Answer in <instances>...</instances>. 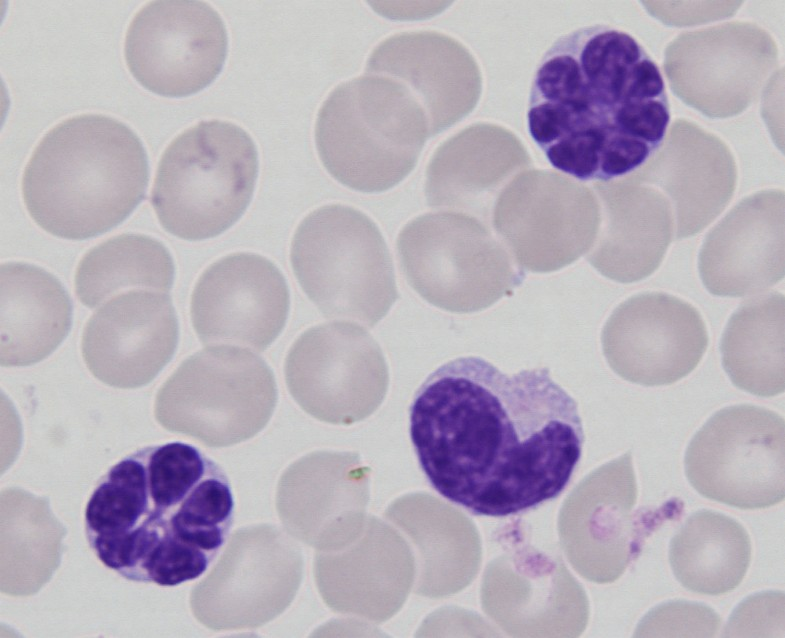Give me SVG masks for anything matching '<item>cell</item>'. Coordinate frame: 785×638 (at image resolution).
I'll return each mask as SVG.
<instances>
[{
  "mask_svg": "<svg viewBox=\"0 0 785 638\" xmlns=\"http://www.w3.org/2000/svg\"><path fill=\"white\" fill-rule=\"evenodd\" d=\"M409 422L431 487L475 516L509 517L557 498L584 443L578 405L547 368L509 375L476 356L434 370Z\"/></svg>",
  "mask_w": 785,
  "mask_h": 638,
  "instance_id": "obj_1",
  "label": "cell"
},
{
  "mask_svg": "<svg viewBox=\"0 0 785 638\" xmlns=\"http://www.w3.org/2000/svg\"><path fill=\"white\" fill-rule=\"evenodd\" d=\"M670 104L657 63L629 33L609 25L557 38L532 79L528 131L557 170L609 181L659 151Z\"/></svg>",
  "mask_w": 785,
  "mask_h": 638,
  "instance_id": "obj_2",
  "label": "cell"
},
{
  "mask_svg": "<svg viewBox=\"0 0 785 638\" xmlns=\"http://www.w3.org/2000/svg\"><path fill=\"white\" fill-rule=\"evenodd\" d=\"M145 148L123 122L81 114L49 130L23 173L22 195L35 223L65 239L84 240L124 221L143 200Z\"/></svg>",
  "mask_w": 785,
  "mask_h": 638,
  "instance_id": "obj_3",
  "label": "cell"
},
{
  "mask_svg": "<svg viewBox=\"0 0 785 638\" xmlns=\"http://www.w3.org/2000/svg\"><path fill=\"white\" fill-rule=\"evenodd\" d=\"M258 151L240 126L201 121L175 137L159 161L151 204L162 227L189 241L216 237L251 202Z\"/></svg>",
  "mask_w": 785,
  "mask_h": 638,
  "instance_id": "obj_4",
  "label": "cell"
},
{
  "mask_svg": "<svg viewBox=\"0 0 785 638\" xmlns=\"http://www.w3.org/2000/svg\"><path fill=\"white\" fill-rule=\"evenodd\" d=\"M290 259L302 290L327 318L373 327L398 298L386 242L353 207L330 204L309 213L294 233Z\"/></svg>",
  "mask_w": 785,
  "mask_h": 638,
  "instance_id": "obj_5",
  "label": "cell"
},
{
  "mask_svg": "<svg viewBox=\"0 0 785 638\" xmlns=\"http://www.w3.org/2000/svg\"><path fill=\"white\" fill-rule=\"evenodd\" d=\"M315 142L328 173L365 193L400 182L420 149L405 95L375 76L353 78L331 91L317 114Z\"/></svg>",
  "mask_w": 785,
  "mask_h": 638,
  "instance_id": "obj_6",
  "label": "cell"
},
{
  "mask_svg": "<svg viewBox=\"0 0 785 638\" xmlns=\"http://www.w3.org/2000/svg\"><path fill=\"white\" fill-rule=\"evenodd\" d=\"M277 386L269 365L236 346L207 347L184 360L158 390L166 424L211 445L246 440L270 419Z\"/></svg>",
  "mask_w": 785,
  "mask_h": 638,
  "instance_id": "obj_7",
  "label": "cell"
},
{
  "mask_svg": "<svg viewBox=\"0 0 785 638\" xmlns=\"http://www.w3.org/2000/svg\"><path fill=\"white\" fill-rule=\"evenodd\" d=\"M397 255L411 287L452 312L484 309L523 277L484 226L458 215H425L409 222L398 235Z\"/></svg>",
  "mask_w": 785,
  "mask_h": 638,
  "instance_id": "obj_8",
  "label": "cell"
},
{
  "mask_svg": "<svg viewBox=\"0 0 785 638\" xmlns=\"http://www.w3.org/2000/svg\"><path fill=\"white\" fill-rule=\"evenodd\" d=\"M685 473L702 496L741 509L785 496V423L778 413L741 404L719 410L690 441Z\"/></svg>",
  "mask_w": 785,
  "mask_h": 638,
  "instance_id": "obj_9",
  "label": "cell"
},
{
  "mask_svg": "<svg viewBox=\"0 0 785 638\" xmlns=\"http://www.w3.org/2000/svg\"><path fill=\"white\" fill-rule=\"evenodd\" d=\"M637 496L630 451L593 471L571 494L564 537L572 562L587 579L617 580L639 557L648 537L682 514L679 499L649 508L636 507Z\"/></svg>",
  "mask_w": 785,
  "mask_h": 638,
  "instance_id": "obj_10",
  "label": "cell"
},
{
  "mask_svg": "<svg viewBox=\"0 0 785 638\" xmlns=\"http://www.w3.org/2000/svg\"><path fill=\"white\" fill-rule=\"evenodd\" d=\"M288 390L312 416L350 424L371 414L388 387L382 350L363 327L331 322L302 333L284 366Z\"/></svg>",
  "mask_w": 785,
  "mask_h": 638,
  "instance_id": "obj_11",
  "label": "cell"
},
{
  "mask_svg": "<svg viewBox=\"0 0 785 638\" xmlns=\"http://www.w3.org/2000/svg\"><path fill=\"white\" fill-rule=\"evenodd\" d=\"M228 36L219 13L197 0H156L131 20L124 57L133 77L165 97L195 94L221 72Z\"/></svg>",
  "mask_w": 785,
  "mask_h": 638,
  "instance_id": "obj_12",
  "label": "cell"
},
{
  "mask_svg": "<svg viewBox=\"0 0 785 638\" xmlns=\"http://www.w3.org/2000/svg\"><path fill=\"white\" fill-rule=\"evenodd\" d=\"M707 345L706 326L697 309L661 292L622 302L602 332L604 356L612 370L644 386L682 379L698 365Z\"/></svg>",
  "mask_w": 785,
  "mask_h": 638,
  "instance_id": "obj_13",
  "label": "cell"
},
{
  "mask_svg": "<svg viewBox=\"0 0 785 638\" xmlns=\"http://www.w3.org/2000/svg\"><path fill=\"white\" fill-rule=\"evenodd\" d=\"M495 226L516 264L533 272H551L589 252L596 239L597 217L584 188L540 172L520 179L505 194Z\"/></svg>",
  "mask_w": 785,
  "mask_h": 638,
  "instance_id": "obj_14",
  "label": "cell"
},
{
  "mask_svg": "<svg viewBox=\"0 0 785 638\" xmlns=\"http://www.w3.org/2000/svg\"><path fill=\"white\" fill-rule=\"evenodd\" d=\"M290 308L277 266L254 253H234L210 265L191 297L194 330L203 344L264 351L282 332Z\"/></svg>",
  "mask_w": 785,
  "mask_h": 638,
  "instance_id": "obj_15",
  "label": "cell"
},
{
  "mask_svg": "<svg viewBox=\"0 0 785 638\" xmlns=\"http://www.w3.org/2000/svg\"><path fill=\"white\" fill-rule=\"evenodd\" d=\"M177 342L171 298L161 291L130 290L109 299L90 317L81 350L94 377L128 389L151 382L173 357Z\"/></svg>",
  "mask_w": 785,
  "mask_h": 638,
  "instance_id": "obj_16",
  "label": "cell"
},
{
  "mask_svg": "<svg viewBox=\"0 0 785 638\" xmlns=\"http://www.w3.org/2000/svg\"><path fill=\"white\" fill-rule=\"evenodd\" d=\"M699 273L706 289L717 296L753 295L782 280V193H761L728 214L704 241Z\"/></svg>",
  "mask_w": 785,
  "mask_h": 638,
  "instance_id": "obj_17",
  "label": "cell"
},
{
  "mask_svg": "<svg viewBox=\"0 0 785 638\" xmlns=\"http://www.w3.org/2000/svg\"><path fill=\"white\" fill-rule=\"evenodd\" d=\"M72 322L70 297L46 270L23 262L1 265V365L28 366L48 357Z\"/></svg>",
  "mask_w": 785,
  "mask_h": 638,
  "instance_id": "obj_18",
  "label": "cell"
},
{
  "mask_svg": "<svg viewBox=\"0 0 785 638\" xmlns=\"http://www.w3.org/2000/svg\"><path fill=\"white\" fill-rule=\"evenodd\" d=\"M609 217L587 260L605 277L632 283L660 265L672 239L671 224L657 197L646 191H605Z\"/></svg>",
  "mask_w": 785,
  "mask_h": 638,
  "instance_id": "obj_19",
  "label": "cell"
},
{
  "mask_svg": "<svg viewBox=\"0 0 785 638\" xmlns=\"http://www.w3.org/2000/svg\"><path fill=\"white\" fill-rule=\"evenodd\" d=\"M751 541L735 519L700 510L671 539L669 561L676 579L699 594L721 595L743 580L751 561Z\"/></svg>",
  "mask_w": 785,
  "mask_h": 638,
  "instance_id": "obj_20",
  "label": "cell"
},
{
  "mask_svg": "<svg viewBox=\"0 0 785 638\" xmlns=\"http://www.w3.org/2000/svg\"><path fill=\"white\" fill-rule=\"evenodd\" d=\"M784 325L785 300L778 292L749 299L733 313L720 350L735 386L763 397L784 391Z\"/></svg>",
  "mask_w": 785,
  "mask_h": 638,
  "instance_id": "obj_21",
  "label": "cell"
},
{
  "mask_svg": "<svg viewBox=\"0 0 785 638\" xmlns=\"http://www.w3.org/2000/svg\"><path fill=\"white\" fill-rule=\"evenodd\" d=\"M174 263L158 240L141 234H122L89 250L75 273L78 299L94 308L127 288L169 291Z\"/></svg>",
  "mask_w": 785,
  "mask_h": 638,
  "instance_id": "obj_22",
  "label": "cell"
},
{
  "mask_svg": "<svg viewBox=\"0 0 785 638\" xmlns=\"http://www.w3.org/2000/svg\"><path fill=\"white\" fill-rule=\"evenodd\" d=\"M678 205L677 239L699 232L728 199L734 181L729 156L715 146H675L653 166Z\"/></svg>",
  "mask_w": 785,
  "mask_h": 638,
  "instance_id": "obj_23",
  "label": "cell"
},
{
  "mask_svg": "<svg viewBox=\"0 0 785 638\" xmlns=\"http://www.w3.org/2000/svg\"><path fill=\"white\" fill-rule=\"evenodd\" d=\"M148 515L143 464L135 451L100 478L87 502L84 529L89 547L103 561Z\"/></svg>",
  "mask_w": 785,
  "mask_h": 638,
  "instance_id": "obj_24",
  "label": "cell"
}]
</instances>
